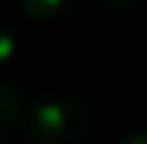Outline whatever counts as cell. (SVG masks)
Wrapping results in <instances>:
<instances>
[{"label": "cell", "mask_w": 147, "mask_h": 144, "mask_svg": "<svg viewBox=\"0 0 147 144\" xmlns=\"http://www.w3.org/2000/svg\"><path fill=\"white\" fill-rule=\"evenodd\" d=\"M28 110H31V97H28L25 82L16 72H6L0 82V122H3V128L22 132Z\"/></svg>", "instance_id": "2"}, {"label": "cell", "mask_w": 147, "mask_h": 144, "mask_svg": "<svg viewBox=\"0 0 147 144\" xmlns=\"http://www.w3.org/2000/svg\"><path fill=\"white\" fill-rule=\"evenodd\" d=\"M0 144H16V132L3 128V135H0Z\"/></svg>", "instance_id": "6"}, {"label": "cell", "mask_w": 147, "mask_h": 144, "mask_svg": "<svg viewBox=\"0 0 147 144\" xmlns=\"http://www.w3.org/2000/svg\"><path fill=\"white\" fill-rule=\"evenodd\" d=\"M116 144H147V128H131V132H125Z\"/></svg>", "instance_id": "5"}, {"label": "cell", "mask_w": 147, "mask_h": 144, "mask_svg": "<svg viewBox=\"0 0 147 144\" xmlns=\"http://www.w3.org/2000/svg\"><path fill=\"white\" fill-rule=\"evenodd\" d=\"M16 3L25 9V16L34 19V22L66 19V16H72V13L82 6V0H16Z\"/></svg>", "instance_id": "3"}, {"label": "cell", "mask_w": 147, "mask_h": 144, "mask_svg": "<svg viewBox=\"0 0 147 144\" xmlns=\"http://www.w3.org/2000/svg\"><path fill=\"white\" fill-rule=\"evenodd\" d=\"M144 0H97V6H103L107 13H131L138 9Z\"/></svg>", "instance_id": "4"}, {"label": "cell", "mask_w": 147, "mask_h": 144, "mask_svg": "<svg viewBox=\"0 0 147 144\" xmlns=\"http://www.w3.org/2000/svg\"><path fill=\"white\" fill-rule=\"evenodd\" d=\"M91 107L82 94H53L31 103L22 135L25 144H85Z\"/></svg>", "instance_id": "1"}]
</instances>
